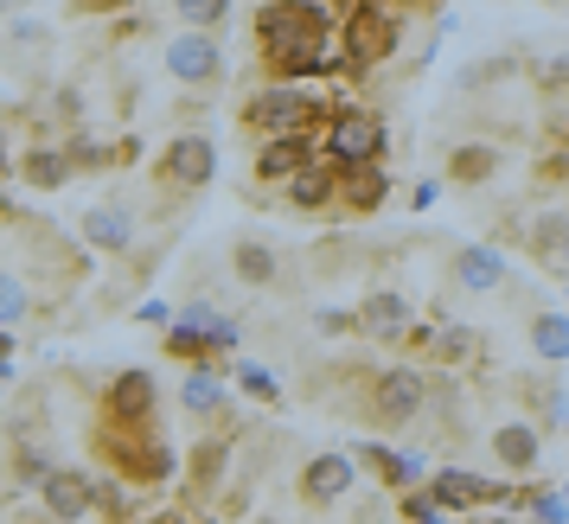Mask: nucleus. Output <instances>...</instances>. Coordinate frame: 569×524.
I'll list each match as a JSON object with an SVG mask.
<instances>
[{"label": "nucleus", "mask_w": 569, "mask_h": 524, "mask_svg": "<svg viewBox=\"0 0 569 524\" xmlns=\"http://www.w3.org/2000/svg\"><path fill=\"white\" fill-rule=\"evenodd\" d=\"M327 154L339 167H371V160L385 154V129H378V115H339L333 129H327Z\"/></svg>", "instance_id": "nucleus-5"}, {"label": "nucleus", "mask_w": 569, "mask_h": 524, "mask_svg": "<svg viewBox=\"0 0 569 524\" xmlns=\"http://www.w3.org/2000/svg\"><path fill=\"white\" fill-rule=\"evenodd\" d=\"M543 83H550V90H569V58H550V64H543Z\"/></svg>", "instance_id": "nucleus-31"}, {"label": "nucleus", "mask_w": 569, "mask_h": 524, "mask_svg": "<svg viewBox=\"0 0 569 524\" xmlns=\"http://www.w3.org/2000/svg\"><path fill=\"white\" fill-rule=\"evenodd\" d=\"M0 352H7V333H0Z\"/></svg>", "instance_id": "nucleus-33"}, {"label": "nucleus", "mask_w": 569, "mask_h": 524, "mask_svg": "<svg viewBox=\"0 0 569 524\" xmlns=\"http://www.w3.org/2000/svg\"><path fill=\"white\" fill-rule=\"evenodd\" d=\"M20 314H27V289L13 275H0V320H20Z\"/></svg>", "instance_id": "nucleus-27"}, {"label": "nucleus", "mask_w": 569, "mask_h": 524, "mask_svg": "<svg viewBox=\"0 0 569 524\" xmlns=\"http://www.w3.org/2000/svg\"><path fill=\"white\" fill-rule=\"evenodd\" d=\"M27 180L46 185V192H52V185H64V180H71V154H46V148H39V154H27Z\"/></svg>", "instance_id": "nucleus-21"}, {"label": "nucleus", "mask_w": 569, "mask_h": 524, "mask_svg": "<svg viewBox=\"0 0 569 524\" xmlns=\"http://www.w3.org/2000/svg\"><path fill=\"white\" fill-rule=\"evenodd\" d=\"M531 345H538L543 359H569V314H543L531 326Z\"/></svg>", "instance_id": "nucleus-20"}, {"label": "nucleus", "mask_w": 569, "mask_h": 524, "mask_svg": "<svg viewBox=\"0 0 569 524\" xmlns=\"http://www.w3.org/2000/svg\"><path fill=\"white\" fill-rule=\"evenodd\" d=\"M301 167H313V160H308V134H288V141H269V148H262V180H282L288 185Z\"/></svg>", "instance_id": "nucleus-16"}, {"label": "nucleus", "mask_w": 569, "mask_h": 524, "mask_svg": "<svg viewBox=\"0 0 569 524\" xmlns=\"http://www.w3.org/2000/svg\"><path fill=\"white\" fill-rule=\"evenodd\" d=\"M7 377H13V365H7V359H0V391H7Z\"/></svg>", "instance_id": "nucleus-32"}, {"label": "nucleus", "mask_w": 569, "mask_h": 524, "mask_svg": "<svg viewBox=\"0 0 569 524\" xmlns=\"http://www.w3.org/2000/svg\"><path fill=\"white\" fill-rule=\"evenodd\" d=\"M243 122L257 134H276V141H288V134H301L313 122V103L295 90V83H276V90H257L250 103H243Z\"/></svg>", "instance_id": "nucleus-3"}, {"label": "nucleus", "mask_w": 569, "mask_h": 524, "mask_svg": "<svg viewBox=\"0 0 569 524\" xmlns=\"http://www.w3.org/2000/svg\"><path fill=\"white\" fill-rule=\"evenodd\" d=\"M83 243H97V250H129V243H134L129 211H116V205L83 211Z\"/></svg>", "instance_id": "nucleus-12"}, {"label": "nucleus", "mask_w": 569, "mask_h": 524, "mask_svg": "<svg viewBox=\"0 0 569 524\" xmlns=\"http://www.w3.org/2000/svg\"><path fill=\"white\" fill-rule=\"evenodd\" d=\"M455 282H461V289H473V294L499 289V282H506V256H499L492 243H467L461 256H455Z\"/></svg>", "instance_id": "nucleus-10"}, {"label": "nucleus", "mask_w": 569, "mask_h": 524, "mask_svg": "<svg viewBox=\"0 0 569 524\" xmlns=\"http://www.w3.org/2000/svg\"><path fill=\"white\" fill-rule=\"evenodd\" d=\"M563 512H569V498H563V493L538 498V518H543V524H563Z\"/></svg>", "instance_id": "nucleus-30"}, {"label": "nucleus", "mask_w": 569, "mask_h": 524, "mask_svg": "<svg viewBox=\"0 0 569 524\" xmlns=\"http://www.w3.org/2000/svg\"><path fill=\"white\" fill-rule=\"evenodd\" d=\"M167 352H173V359H206V333H199V326H173V333H167Z\"/></svg>", "instance_id": "nucleus-25"}, {"label": "nucleus", "mask_w": 569, "mask_h": 524, "mask_svg": "<svg viewBox=\"0 0 569 524\" xmlns=\"http://www.w3.org/2000/svg\"><path fill=\"white\" fill-rule=\"evenodd\" d=\"M90 498H97V486L83 480V473H46V505H52V518H83L90 512Z\"/></svg>", "instance_id": "nucleus-11"}, {"label": "nucleus", "mask_w": 569, "mask_h": 524, "mask_svg": "<svg viewBox=\"0 0 569 524\" xmlns=\"http://www.w3.org/2000/svg\"><path fill=\"white\" fill-rule=\"evenodd\" d=\"M109 410H116L122 422L148 416V410H154V377H148V371H122L116 391H109Z\"/></svg>", "instance_id": "nucleus-14"}, {"label": "nucleus", "mask_w": 569, "mask_h": 524, "mask_svg": "<svg viewBox=\"0 0 569 524\" xmlns=\"http://www.w3.org/2000/svg\"><path fill=\"white\" fill-rule=\"evenodd\" d=\"M378 199H385V173H378V167H359V173H352V185H346V205L371 211Z\"/></svg>", "instance_id": "nucleus-23"}, {"label": "nucleus", "mask_w": 569, "mask_h": 524, "mask_svg": "<svg viewBox=\"0 0 569 524\" xmlns=\"http://www.w3.org/2000/svg\"><path fill=\"white\" fill-rule=\"evenodd\" d=\"M186 20H199V27H211V20H224V7L218 0H192V7H180Z\"/></svg>", "instance_id": "nucleus-28"}, {"label": "nucleus", "mask_w": 569, "mask_h": 524, "mask_svg": "<svg viewBox=\"0 0 569 524\" xmlns=\"http://www.w3.org/2000/svg\"><path fill=\"white\" fill-rule=\"evenodd\" d=\"M339 39H346V64H352V71L385 64V58L397 52V13H385V7H346Z\"/></svg>", "instance_id": "nucleus-2"}, {"label": "nucleus", "mask_w": 569, "mask_h": 524, "mask_svg": "<svg viewBox=\"0 0 569 524\" xmlns=\"http://www.w3.org/2000/svg\"><path fill=\"white\" fill-rule=\"evenodd\" d=\"M352 326H359V314H339V308L320 314V333H352Z\"/></svg>", "instance_id": "nucleus-29"}, {"label": "nucleus", "mask_w": 569, "mask_h": 524, "mask_svg": "<svg viewBox=\"0 0 569 524\" xmlns=\"http://www.w3.org/2000/svg\"><path fill=\"white\" fill-rule=\"evenodd\" d=\"M288 199H295L301 211L327 205V199H333V173H327V167H301V173L288 180Z\"/></svg>", "instance_id": "nucleus-18"}, {"label": "nucleus", "mask_w": 569, "mask_h": 524, "mask_svg": "<svg viewBox=\"0 0 569 524\" xmlns=\"http://www.w3.org/2000/svg\"><path fill=\"white\" fill-rule=\"evenodd\" d=\"M231 269L243 275V282H250V289H269V282L282 275V262H276V250H269V243H257V236H243V243L231 250Z\"/></svg>", "instance_id": "nucleus-13"}, {"label": "nucleus", "mask_w": 569, "mask_h": 524, "mask_svg": "<svg viewBox=\"0 0 569 524\" xmlns=\"http://www.w3.org/2000/svg\"><path fill=\"white\" fill-rule=\"evenodd\" d=\"M346 486H352V461L346 454H320L301 473V498L308 505H333V498H346Z\"/></svg>", "instance_id": "nucleus-9"}, {"label": "nucleus", "mask_w": 569, "mask_h": 524, "mask_svg": "<svg viewBox=\"0 0 569 524\" xmlns=\"http://www.w3.org/2000/svg\"><path fill=\"white\" fill-rule=\"evenodd\" d=\"M416 410H422V377H416V371H378V377H371L365 416L378 422V429H397V422H410Z\"/></svg>", "instance_id": "nucleus-4"}, {"label": "nucleus", "mask_w": 569, "mask_h": 524, "mask_svg": "<svg viewBox=\"0 0 569 524\" xmlns=\"http://www.w3.org/2000/svg\"><path fill=\"white\" fill-rule=\"evenodd\" d=\"M429 498L436 505H499L506 498V486H492V480H480V473H461V467H441L436 480H429Z\"/></svg>", "instance_id": "nucleus-8"}, {"label": "nucleus", "mask_w": 569, "mask_h": 524, "mask_svg": "<svg viewBox=\"0 0 569 524\" xmlns=\"http://www.w3.org/2000/svg\"><path fill=\"white\" fill-rule=\"evenodd\" d=\"M237 384L257 396V403H276V396H282V384H276V377H269L262 365H237Z\"/></svg>", "instance_id": "nucleus-24"}, {"label": "nucleus", "mask_w": 569, "mask_h": 524, "mask_svg": "<svg viewBox=\"0 0 569 524\" xmlns=\"http://www.w3.org/2000/svg\"><path fill=\"white\" fill-rule=\"evenodd\" d=\"M160 173L173 185H211V173H218V148H211L206 134H180L173 148H167V160H160Z\"/></svg>", "instance_id": "nucleus-7"}, {"label": "nucleus", "mask_w": 569, "mask_h": 524, "mask_svg": "<svg viewBox=\"0 0 569 524\" xmlns=\"http://www.w3.org/2000/svg\"><path fill=\"white\" fill-rule=\"evenodd\" d=\"M167 71L186 78V83H218V78H224V52L211 46L206 32H186V39L167 46Z\"/></svg>", "instance_id": "nucleus-6"}, {"label": "nucleus", "mask_w": 569, "mask_h": 524, "mask_svg": "<svg viewBox=\"0 0 569 524\" xmlns=\"http://www.w3.org/2000/svg\"><path fill=\"white\" fill-rule=\"evenodd\" d=\"M327 20H333L327 7H269L262 13V58H269V71L276 78L320 71L327 64V39H333Z\"/></svg>", "instance_id": "nucleus-1"}, {"label": "nucleus", "mask_w": 569, "mask_h": 524, "mask_svg": "<svg viewBox=\"0 0 569 524\" xmlns=\"http://www.w3.org/2000/svg\"><path fill=\"white\" fill-rule=\"evenodd\" d=\"M563 256H569V243H563Z\"/></svg>", "instance_id": "nucleus-34"}, {"label": "nucleus", "mask_w": 569, "mask_h": 524, "mask_svg": "<svg viewBox=\"0 0 569 524\" xmlns=\"http://www.w3.org/2000/svg\"><path fill=\"white\" fill-rule=\"evenodd\" d=\"M180 396H186V410H199V416H211V410H224V391H218V377H211V371H192Z\"/></svg>", "instance_id": "nucleus-22"}, {"label": "nucleus", "mask_w": 569, "mask_h": 524, "mask_svg": "<svg viewBox=\"0 0 569 524\" xmlns=\"http://www.w3.org/2000/svg\"><path fill=\"white\" fill-rule=\"evenodd\" d=\"M359 326L365 333H378V340H390V333L410 326V301H403V294H371V301L359 308Z\"/></svg>", "instance_id": "nucleus-15"}, {"label": "nucleus", "mask_w": 569, "mask_h": 524, "mask_svg": "<svg viewBox=\"0 0 569 524\" xmlns=\"http://www.w3.org/2000/svg\"><path fill=\"white\" fill-rule=\"evenodd\" d=\"M365 461H371V467L385 473V480H410V473H416L410 454H390V447H365Z\"/></svg>", "instance_id": "nucleus-26"}, {"label": "nucleus", "mask_w": 569, "mask_h": 524, "mask_svg": "<svg viewBox=\"0 0 569 524\" xmlns=\"http://www.w3.org/2000/svg\"><path fill=\"white\" fill-rule=\"evenodd\" d=\"M492 454L506 461L512 473H525L531 461H538V429H525V422H506L499 435H492Z\"/></svg>", "instance_id": "nucleus-17"}, {"label": "nucleus", "mask_w": 569, "mask_h": 524, "mask_svg": "<svg viewBox=\"0 0 569 524\" xmlns=\"http://www.w3.org/2000/svg\"><path fill=\"white\" fill-rule=\"evenodd\" d=\"M492 167H499V154H492V148H461V154L448 160V180L480 185V180H492Z\"/></svg>", "instance_id": "nucleus-19"}]
</instances>
